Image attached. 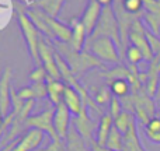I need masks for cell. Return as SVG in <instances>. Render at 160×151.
<instances>
[{"instance_id":"6da1fadb","label":"cell","mask_w":160,"mask_h":151,"mask_svg":"<svg viewBox=\"0 0 160 151\" xmlns=\"http://www.w3.org/2000/svg\"><path fill=\"white\" fill-rule=\"evenodd\" d=\"M119 34L121 32H119V24H118V20H117V16L114 13L112 7L107 6V7H102L98 22H97L93 34H91V36L87 41L91 42L93 39L98 38V36H108V38H111L115 42L117 46L121 48V55H124V48L121 45L122 42H121V38H119Z\"/></svg>"},{"instance_id":"7a4b0ae2","label":"cell","mask_w":160,"mask_h":151,"mask_svg":"<svg viewBox=\"0 0 160 151\" xmlns=\"http://www.w3.org/2000/svg\"><path fill=\"white\" fill-rule=\"evenodd\" d=\"M18 21H20V28H21V31H22V35H24L25 42H27V45H28V50H30L31 58L34 59L37 66H42L41 59H39V53H38L39 39H41L38 28H37L35 25H34V22L30 20L28 14H20Z\"/></svg>"},{"instance_id":"3957f363","label":"cell","mask_w":160,"mask_h":151,"mask_svg":"<svg viewBox=\"0 0 160 151\" xmlns=\"http://www.w3.org/2000/svg\"><path fill=\"white\" fill-rule=\"evenodd\" d=\"M91 44V52L97 59L111 63H119L121 62V53L118 52L117 44L108 36H98L93 39Z\"/></svg>"},{"instance_id":"277c9868","label":"cell","mask_w":160,"mask_h":151,"mask_svg":"<svg viewBox=\"0 0 160 151\" xmlns=\"http://www.w3.org/2000/svg\"><path fill=\"white\" fill-rule=\"evenodd\" d=\"M53 116H55V108H48L47 111L38 113V115L30 116L27 119V122H25V127H28V129H37L42 133H48L53 141H61V139H59L58 133L55 130Z\"/></svg>"},{"instance_id":"5b68a950","label":"cell","mask_w":160,"mask_h":151,"mask_svg":"<svg viewBox=\"0 0 160 151\" xmlns=\"http://www.w3.org/2000/svg\"><path fill=\"white\" fill-rule=\"evenodd\" d=\"M128 39L131 41V45L136 46L142 52L145 60L152 62L153 59H155V55H153L152 49H150V45L146 38V30L143 28L141 20H136L132 24V27H131V30H129Z\"/></svg>"},{"instance_id":"8992f818","label":"cell","mask_w":160,"mask_h":151,"mask_svg":"<svg viewBox=\"0 0 160 151\" xmlns=\"http://www.w3.org/2000/svg\"><path fill=\"white\" fill-rule=\"evenodd\" d=\"M87 108L82 111V113L78 116H75L73 120V126L79 132V134L83 137V140L87 143V146H91L93 143H96V132L98 125L94 123L87 115Z\"/></svg>"},{"instance_id":"52a82bcc","label":"cell","mask_w":160,"mask_h":151,"mask_svg":"<svg viewBox=\"0 0 160 151\" xmlns=\"http://www.w3.org/2000/svg\"><path fill=\"white\" fill-rule=\"evenodd\" d=\"M38 53H39V59H41L42 66L45 67L48 76L53 80H61V73L59 69L56 66V60H55V50L44 41L39 39V46H38Z\"/></svg>"},{"instance_id":"ba28073f","label":"cell","mask_w":160,"mask_h":151,"mask_svg":"<svg viewBox=\"0 0 160 151\" xmlns=\"http://www.w3.org/2000/svg\"><path fill=\"white\" fill-rule=\"evenodd\" d=\"M101 11H102V6L100 4L97 0H90L86 7L84 13L82 16V24L84 25V30H86V35H87V39L91 36L93 34L94 28H96L97 22H98V18L101 16Z\"/></svg>"},{"instance_id":"9c48e42d","label":"cell","mask_w":160,"mask_h":151,"mask_svg":"<svg viewBox=\"0 0 160 151\" xmlns=\"http://www.w3.org/2000/svg\"><path fill=\"white\" fill-rule=\"evenodd\" d=\"M53 125L55 130L58 133L59 139L65 140L70 129V111L68 106L62 102L58 106H55V116H53Z\"/></svg>"},{"instance_id":"30bf717a","label":"cell","mask_w":160,"mask_h":151,"mask_svg":"<svg viewBox=\"0 0 160 151\" xmlns=\"http://www.w3.org/2000/svg\"><path fill=\"white\" fill-rule=\"evenodd\" d=\"M11 69L6 67L0 78V113L3 116L8 115V108L11 105V87H10Z\"/></svg>"},{"instance_id":"8fae6325","label":"cell","mask_w":160,"mask_h":151,"mask_svg":"<svg viewBox=\"0 0 160 151\" xmlns=\"http://www.w3.org/2000/svg\"><path fill=\"white\" fill-rule=\"evenodd\" d=\"M35 11L47 21V24L49 25L51 31L53 32V35H55L56 38H59L62 42H70V39H72V28L65 24H61V22L56 21L53 17L45 14L44 11H41V10H35Z\"/></svg>"},{"instance_id":"7c38bea8","label":"cell","mask_w":160,"mask_h":151,"mask_svg":"<svg viewBox=\"0 0 160 151\" xmlns=\"http://www.w3.org/2000/svg\"><path fill=\"white\" fill-rule=\"evenodd\" d=\"M63 104L68 106V109L70 111V113H73L75 116H78L82 113V111L84 108H87L83 104V99L80 97V94L70 85H66L63 92Z\"/></svg>"},{"instance_id":"4fadbf2b","label":"cell","mask_w":160,"mask_h":151,"mask_svg":"<svg viewBox=\"0 0 160 151\" xmlns=\"http://www.w3.org/2000/svg\"><path fill=\"white\" fill-rule=\"evenodd\" d=\"M114 126V119L110 113H104L101 116L98 122V126H97V132H96V143L100 146H105L107 143V139L110 136V132Z\"/></svg>"},{"instance_id":"5bb4252c","label":"cell","mask_w":160,"mask_h":151,"mask_svg":"<svg viewBox=\"0 0 160 151\" xmlns=\"http://www.w3.org/2000/svg\"><path fill=\"white\" fill-rule=\"evenodd\" d=\"M47 87H48V97H49L51 102L55 106L63 102V92L66 85L61 81V80H53L48 76L47 78Z\"/></svg>"},{"instance_id":"9a60e30c","label":"cell","mask_w":160,"mask_h":151,"mask_svg":"<svg viewBox=\"0 0 160 151\" xmlns=\"http://www.w3.org/2000/svg\"><path fill=\"white\" fill-rule=\"evenodd\" d=\"M72 39H70V46L73 50L80 52L83 49V45H84V39L87 38L86 35V30L84 25L82 24V21L79 20H72Z\"/></svg>"},{"instance_id":"2e32d148","label":"cell","mask_w":160,"mask_h":151,"mask_svg":"<svg viewBox=\"0 0 160 151\" xmlns=\"http://www.w3.org/2000/svg\"><path fill=\"white\" fill-rule=\"evenodd\" d=\"M122 151H146L142 147L141 140H139L136 122H133L131 125L129 130L124 134V147H122Z\"/></svg>"},{"instance_id":"e0dca14e","label":"cell","mask_w":160,"mask_h":151,"mask_svg":"<svg viewBox=\"0 0 160 151\" xmlns=\"http://www.w3.org/2000/svg\"><path fill=\"white\" fill-rule=\"evenodd\" d=\"M66 151H91L88 150L87 143L83 140V137L79 134V132L75 129V126H70L69 133L66 136Z\"/></svg>"},{"instance_id":"ac0fdd59","label":"cell","mask_w":160,"mask_h":151,"mask_svg":"<svg viewBox=\"0 0 160 151\" xmlns=\"http://www.w3.org/2000/svg\"><path fill=\"white\" fill-rule=\"evenodd\" d=\"M105 147L112 151H122V147H124V134L115 126H112V129H111L110 136L107 139V143H105Z\"/></svg>"},{"instance_id":"d6986e66","label":"cell","mask_w":160,"mask_h":151,"mask_svg":"<svg viewBox=\"0 0 160 151\" xmlns=\"http://www.w3.org/2000/svg\"><path fill=\"white\" fill-rule=\"evenodd\" d=\"M133 122H135V116H133V113L127 112V111H122L121 115H119L118 118L114 119V126H115L122 134H125V133L129 130L131 125H132Z\"/></svg>"},{"instance_id":"ffe728a7","label":"cell","mask_w":160,"mask_h":151,"mask_svg":"<svg viewBox=\"0 0 160 151\" xmlns=\"http://www.w3.org/2000/svg\"><path fill=\"white\" fill-rule=\"evenodd\" d=\"M110 90L117 98H124V97H128L131 90V84L128 83V80L124 78H118L111 81L110 84Z\"/></svg>"},{"instance_id":"44dd1931","label":"cell","mask_w":160,"mask_h":151,"mask_svg":"<svg viewBox=\"0 0 160 151\" xmlns=\"http://www.w3.org/2000/svg\"><path fill=\"white\" fill-rule=\"evenodd\" d=\"M65 0H39L38 6L42 7V10H44L45 14H48V16L55 18V17L58 16L59 10H61L62 3Z\"/></svg>"},{"instance_id":"7402d4cb","label":"cell","mask_w":160,"mask_h":151,"mask_svg":"<svg viewBox=\"0 0 160 151\" xmlns=\"http://www.w3.org/2000/svg\"><path fill=\"white\" fill-rule=\"evenodd\" d=\"M143 18H145V22L149 25V28L152 30V32L155 35H160V11H146L143 14Z\"/></svg>"},{"instance_id":"603a6c76","label":"cell","mask_w":160,"mask_h":151,"mask_svg":"<svg viewBox=\"0 0 160 151\" xmlns=\"http://www.w3.org/2000/svg\"><path fill=\"white\" fill-rule=\"evenodd\" d=\"M122 7L125 11L133 16H142L143 14V0H122Z\"/></svg>"},{"instance_id":"cb8c5ba5","label":"cell","mask_w":160,"mask_h":151,"mask_svg":"<svg viewBox=\"0 0 160 151\" xmlns=\"http://www.w3.org/2000/svg\"><path fill=\"white\" fill-rule=\"evenodd\" d=\"M125 56H127L128 62H129L132 66H136V64L141 63L142 60H145L142 52L136 46H133V45H129V46L127 48V50H125Z\"/></svg>"},{"instance_id":"d4e9b609","label":"cell","mask_w":160,"mask_h":151,"mask_svg":"<svg viewBox=\"0 0 160 151\" xmlns=\"http://www.w3.org/2000/svg\"><path fill=\"white\" fill-rule=\"evenodd\" d=\"M48 78V73L44 66H37L35 70L30 73V80L32 83H45Z\"/></svg>"},{"instance_id":"484cf974","label":"cell","mask_w":160,"mask_h":151,"mask_svg":"<svg viewBox=\"0 0 160 151\" xmlns=\"http://www.w3.org/2000/svg\"><path fill=\"white\" fill-rule=\"evenodd\" d=\"M110 91L111 90H108L107 87H101L98 90V92L96 94V99L94 101L97 102V104H100V105H105V104H110L111 102V94H110Z\"/></svg>"},{"instance_id":"4316f807","label":"cell","mask_w":160,"mask_h":151,"mask_svg":"<svg viewBox=\"0 0 160 151\" xmlns=\"http://www.w3.org/2000/svg\"><path fill=\"white\" fill-rule=\"evenodd\" d=\"M122 111H124V108H122L121 101H119L117 97H112V98H111V102H110V112L108 113L112 116V119H115L121 115Z\"/></svg>"},{"instance_id":"83f0119b","label":"cell","mask_w":160,"mask_h":151,"mask_svg":"<svg viewBox=\"0 0 160 151\" xmlns=\"http://www.w3.org/2000/svg\"><path fill=\"white\" fill-rule=\"evenodd\" d=\"M35 94V99H42L48 95V87H47V81L45 83H32L31 84Z\"/></svg>"},{"instance_id":"f1b7e54d","label":"cell","mask_w":160,"mask_h":151,"mask_svg":"<svg viewBox=\"0 0 160 151\" xmlns=\"http://www.w3.org/2000/svg\"><path fill=\"white\" fill-rule=\"evenodd\" d=\"M17 95L22 99V101H31V99H35V94H34L32 87H22L21 90L17 92Z\"/></svg>"},{"instance_id":"f546056e","label":"cell","mask_w":160,"mask_h":151,"mask_svg":"<svg viewBox=\"0 0 160 151\" xmlns=\"http://www.w3.org/2000/svg\"><path fill=\"white\" fill-rule=\"evenodd\" d=\"M41 151H66V146H65L63 140L61 141H52V144L47 147V149L41 150Z\"/></svg>"},{"instance_id":"4dcf8cb0","label":"cell","mask_w":160,"mask_h":151,"mask_svg":"<svg viewBox=\"0 0 160 151\" xmlns=\"http://www.w3.org/2000/svg\"><path fill=\"white\" fill-rule=\"evenodd\" d=\"M14 118H16V116H14V113H13V112H11L8 116H6V118H4V122H3L2 127H0V137H2V136H3V133L6 132V129H7V126H8V125H11V123H13Z\"/></svg>"},{"instance_id":"1f68e13d","label":"cell","mask_w":160,"mask_h":151,"mask_svg":"<svg viewBox=\"0 0 160 151\" xmlns=\"http://www.w3.org/2000/svg\"><path fill=\"white\" fill-rule=\"evenodd\" d=\"M148 139H149L150 141H153V143L156 144H160V132H156V133H146Z\"/></svg>"},{"instance_id":"d6a6232c","label":"cell","mask_w":160,"mask_h":151,"mask_svg":"<svg viewBox=\"0 0 160 151\" xmlns=\"http://www.w3.org/2000/svg\"><path fill=\"white\" fill-rule=\"evenodd\" d=\"M90 149H91V151H112V150L107 149L105 146H100V144H97V143H93V144H91Z\"/></svg>"},{"instance_id":"836d02e7","label":"cell","mask_w":160,"mask_h":151,"mask_svg":"<svg viewBox=\"0 0 160 151\" xmlns=\"http://www.w3.org/2000/svg\"><path fill=\"white\" fill-rule=\"evenodd\" d=\"M97 2H98L102 6V7H107V6H111V3H112V0H97Z\"/></svg>"},{"instance_id":"e575fe53","label":"cell","mask_w":160,"mask_h":151,"mask_svg":"<svg viewBox=\"0 0 160 151\" xmlns=\"http://www.w3.org/2000/svg\"><path fill=\"white\" fill-rule=\"evenodd\" d=\"M155 99H156V102H160V81H159V87H158V92H156V95H155Z\"/></svg>"},{"instance_id":"d590c367","label":"cell","mask_w":160,"mask_h":151,"mask_svg":"<svg viewBox=\"0 0 160 151\" xmlns=\"http://www.w3.org/2000/svg\"><path fill=\"white\" fill-rule=\"evenodd\" d=\"M3 118H4V116H3V115H2V113H0V127H2L3 122H4V119H3Z\"/></svg>"},{"instance_id":"8d00e7d4","label":"cell","mask_w":160,"mask_h":151,"mask_svg":"<svg viewBox=\"0 0 160 151\" xmlns=\"http://www.w3.org/2000/svg\"><path fill=\"white\" fill-rule=\"evenodd\" d=\"M158 70H159V73H160V59H159V64H158Z\"/></svg>"},{"instance_id":"74e56055","label":"cell","mask_w":160,"mask_h":151,"mask_svg":"<svg viewBox=\"0 0 160 151\" xmlns=\"http://www.w3.org/2000/svg\"><path fill=\"white\" fill-rule=\"evenodd\" d=\"M159 116H160V111H159Z\"/></svg>"}]
</instances>
